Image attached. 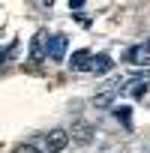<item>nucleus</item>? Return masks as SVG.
Returning <instances> with one entry per match:
<instances>
[{
  "instance_id": "obj_11",
  "label": "nucleus",
  "mask_w": 150,
  "mask_h": 153,
  "mask_svg": "<svg viewBox=\"0 0 150 153\" xmlns=\"http://www.w3.org/2000/svg\"><path fill=\"white\" fill-rule=\"evenodd\" d=\"M15 153H39V150H36L33 144H18V147H15Z\"/></svg>"
},
{
  "instance_id": "obj_12",
  "label": "nucleus",
  "mask_w": 150,
  "mask_h": 153,
  "mask_svg": "<svg viewBox=\"0 0 150 153\" xmlns=\"http://www.w3.org/2000/svg\"><path fill=\"white\" fill-rule=\"evenodd\" d=\"M69 6H72V9H81V6H84V0H69Z\"/></svg>"
},
{
  "instance_id": "obj_6",
  "label": "nucleus",
  "mask_w": 150,
  "mask_h": 153,
  "mask_svg": "<svg viewBox=\"0 0 150 153\" xmlns=\"http://www.w3.org/2000/svg\"><path fill=\"white\" fill-rule=\"evenodd\" d=\"M69 66H72L75 72H84V69H93V54H90V51H84V48H81V51H75V54L69 57Z\"/></svg>"
},
{
  "instance_id": "obj_1",
  "label": "nucleus",
  "mask_w": 150,
  "mask_h": 153,
  "mask_svg": "<svg viewBox=\"0 0 150 153\" xmlns=\"http://www.w3.org/2000/svg\"><path fill=\"white\" fill-rule=\"evenodd\" d=\"M126 84L129 81H123V78H114V81H108L96 96H93V102H96V108H105V105H111L114 102V96H120L123 90H126Z\"/></svg>"
},
{
  "instance_id": "obj_4",
  "label": "nucleus",
  "mask_w": 150,
  "mask_h": 153,
  "mask_svg": "<svg viewBox=\"0 0 150 153\" xmlns=\"http://www.w3.org/2000/svg\"><path fill=\"white\" fill-rule=\"evenodd\" d=\"M48 57V36L45 33H36L33 36V45H30V60L33 63H42Z\"/></svg>"
},
{
  "instance_id": "obj_5",
  "label": "nucleus",
  "mask_w": 150,
  "mask_h": 153,
  "mask_svg": "<svg viewBox=\"0 0 150 153\" xmlns=\"http://www.w3.org/2000/svg\"><path fill=\"white\" fill-rule=\"evenodd\" d=\"M66 45H69V39H66L63 33H54V36H48V57H51V60H63V54H66Z\"/></svg>"
},
{
  "instance_id": "obj_7",
  "label": "nucleus",
  "mask_w": 150,
  "mask_h": 153,
  "mask_svg": "<svg viewBox=\"0 0 150 153\" xmlns=\"http://www.w3.org/2000/svg\"><path fill=\"white\" fill-rule=\"evenodd\" d=\"M111 66H114V60H111L108 54H96V57H93V72H96V75L111 72Z\"/></svg>"
},
{
  "instance_id": "obj_2",
  "label": "nucleus",
  "mask_w": 150,
  "mask_h": 153,
  "mask_svg": "<svg viewBox=\"0 0 150 153\" xmlns=\"http://www.w3.org/2000/svg\"><path fill=\"white\" fill-rule=\"evenodd\" d=\"M66 144H69V132H63V129L45 132V153H60Z\"/></svg>"
},
{
  "instance_id": "obj_3",
  "label": "nucleus",
  "mask_w": 150,
  "mask_h": 153,
  "mask_svg": "<svg viewBox=\"0 0 150 153\" xmlns=\"http://www.w3.org/2000/svg\"><path fill=\"white\" fill-rule=\"evenodd\" d=\"M126 63H132V66H147V63H150V42L129 48V51H126Z\"/></svg>"
},
{
  "instance_id": "obj_10",
  "label": "nucleus",
  "mask_w": 150,
  "mask_h": 153,
  "mask_svg": "<svg viewBox=\"0 0 150 153\" xmlns=\"http://www.w3.org/2000/svg\"><path fill=\"white\" fill-rule=\"evenodd\" d=\"M114 114H117V120H120L123 126H129V108H126V105H117Z\"/></svg>"
},
{
  "instance_id": "obj_9",
  "label": "nucleus",
  "mask_w": 150,
  "mask_h": 153,
  "mask_svg": "<svg viewBox=\"0 0 150 153\" xmlns=\"http://www.w3.org/2000/svg\"><path fill=\"white\" fill-rule=\"evenodd\" d=\"M132 87H129V93L135 96V99H141L144 96V90H147V84H144V78H135V81H129Z\"/></svg>"
},
{
  "instance_id": "obj_8",
  "label": "nucleus",
  "mask_w": 150,
  "mask_h": 153,
  "mask_svg": "<svg viewBox=\"0 0 150 153\" xmlns=\"http://www.w3.org/2000/svg\"><path fill=\"white\" fill-rule=\"evenodd\" d=\"M75 141H81V144L90 141V126H87V123H78V126H75Z\"/></svg>"
}]
</instances>
